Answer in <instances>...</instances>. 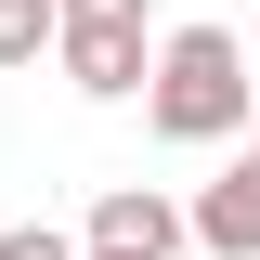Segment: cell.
<instances>
[{"label":"cell","instance_id":"cell-1","mask_svg":"<svg viewBox=\"0 0 260 260\" xmlns=\"http://www.w3.org/2000/svg\"><path fill=\"white\" fill-rule=\"evenodd\" d=\"M247 39L234 26H169L156 52H143V117H156V143H234V130H247Z\"/></svg>","mask_w":260,"mask_h":260},{"label":"cell","instance_id":"cell-2","mask_svg":"<svg viewBox=\"0 0 260 260\" xmlns=\"http://www.w3.org/2000/svg\"><path fill=\"white\" fill-rule=\"evenodd\" d=\"M143 52H156L143 0H52V65H65L78 104H130L143 91Z\"/></svg>","mask_w":260,"mask_h":260},{"label":"cell","instance_id":"cell-3","mask_svg":"<svg viewBox=\"0 0 260 260\" xmlns=\"http://www.w3.org/2000/svg\"><path fill=\"white\" fill-rule=\"evenodd\" d=\"M182 247H208V260H260V143L182 208Z\"/></svg>","mask_w":260,"mask_h":260},{"label":"cell","instance_id":"cell-4","mask_svg":"<svg viewBox=\"0 0 260 260\" xmlns=\"http://www.w3.org/2000/svg\"><path fill=\"white\" fill-rule=\"evenodd\" d=\"M78 247H143V260H182V208H169L156 182H104L91 221H78Z\"/></svg>","mask_w":260,"mask_h":260},{"label":"cell","instance_id":"cell-5","mask_svg":"<svg viewBox=\"0 0 260 260\" xmlns=\"http://www.w3.org/2000/svg\"><path fill=\"white\" fill-rule=\"evenodd\" d=\"M52 52V0H0V65H39Z\"/></svg>","mask_w":260,"mask_h":260},{"label":"cell","instance_id":"cell-6","mask_svg":"<svg viewBox=\"0 0 260 260\" xmlns=\"http://www.w3.org/2000/svg\"><path fill=\"white\" fill-rule=\"evenodd\" d=\"M0 260H78V234H52V221H13V234H0Z\"/></svg>","mask_w":260,"mask_h":260},{"label":"cell","instance_id":"cell-7","mask_svg":"<svg viewBox=\"0 0 260 260\" xmlns=\"http://www.w3.org/2000/svg\"><path fill=\"white\" fill-rule=\"evenodd\" d=\"M78 260H143V247H78Z\"/></svg>","mask_w":260,"mask_h":260},{"label":"cell","instance_id":"cell-8","mask_svg":"<svg viewBox=\"0 0 260 260\" xmlns=\"http://www.w3.org/2000/svg\"><path fill=\"white\" fill-rule=\"evenodd\" d=\"M247 143H260V91H247Z\"/></svg>","mask_w":260,"mask_h":260}]
</instances>
